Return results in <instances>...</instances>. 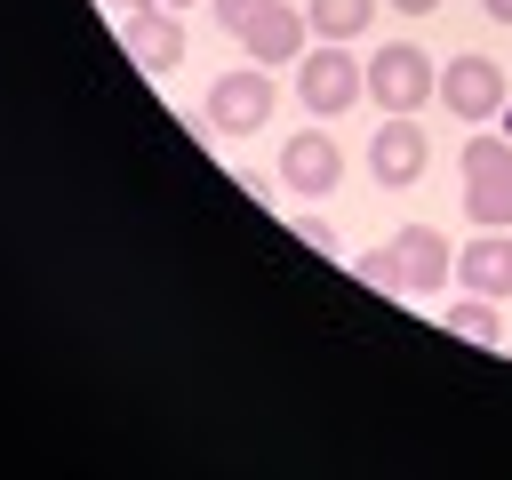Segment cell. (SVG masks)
<instances>
[{"instance_id":"cell-1","label":"cell","mask_w":512,"mask_h":480,"mask_svg":"<svg viewBox=\"0 0 512 480\" xmlns=\"http://www.w3.org/2000/svg\"><path fill=\"white\" fill-rule=\"evenodd\" d=\"M456 160H464V216L480 232H512V136H472Z\"/></svg>"},{"instance_id":"cell-2","label":"cell","mask_w":512,"mask_h":480,"mask_svg":"<svg viewBox=\"0 0 512 480\" xmlns=\"http://www.w3.org/2000/svg\"><path fill=\"white\" fill-rule=\"evenodd\" d=\"M368 96H376L384 112H424V104H440V64H432L416 40H384V48L368 56Z\"/></svg>"},{"instance_id":"cell-3","label":"cell","mask_w":512,"mask_h":480,"mask_svg":"<svg viewBox=\"0 0 512 480\" xmlns=\"http://www.w3.org/2000/svg\"><path fill=\"white\" fill-rule=\"evenodd\" d=\"M360 88H368V64H352L344 40H320L312 56H296V96H304L320 120L344 112V104H360Z\"/></svg>"},{"instance_id":"cell-4","label":"cell","mask_w":512,"mask_h":480,"mask_svg":"<svg viewBox=\"0 0 512 480\" xmlns=\"http://www.w3.org/2000/svg\"><path fill=\"white\" fill-rule=\"evenodd\" d=\"M264 120H272V80H264V64L224 72V80L208 88V128H216V136H256Z\"/></svg>"},{"instance_id":"cell-5","label":"cell","mask_w":512,"mask_h":480,"mask_svg":"<svg viewBox=\"0 0 512 480\" xmlns=\"http://www.w3.org/2000/svg\"><path fill=\"white\" fill-rule=\"evenodd\" d=\"M120 40H128V64L152 72V80L184 64V24H176V8H120Z\"/></svg>"},{"instance_id":"cell-6","label":"cell","mask_w":512,"mask_h":480,"mask_svg":"<svg viewBox=\"0 0 512 480\" xmlns=\"http://www.w3.org/2000/svg\"><path fill=\"white\" fill-rule=\"evenodd\" d=\"M440 104H448L456 120H496V112H504V64H496V56H448Z\"/></svg>"},{"instance_id":"cell-7","label":"cell","mask_w":512,"mask_h":480,"mask_svg":"<svg viewBox=\"0 0 512 480\" xmlns=\"http://www.w3.org/2000/svg\"><path fill=\"white\" fill-rule=\"evenodd\" d=\"M424 160H432V144H424V128H416V112H392V120L368 136V168H376L384 192H408V184L424 176Z\"/></svg>"},{"instance_id":"cell-8","label":"cell","mask_w":512,"mask_h":480,"mask_svg":"<svg viewBox=\"0 0 512 480\" xmlns=\"http://www.w3.org/2000/svg\"><path fill=\"white\" fill-rule=\"evenodd\" d=\"M280 176H288V192H304V200H328V192H336V176H344V152H336V136H320V128L288 136V152H280Z\"/></svg>"},{"instance_id":"cell-9","label":"cell","mask_w":512,"mask_h":480,"mask_svg":"<svg viewBox=\"0 0 512 480\" xmlns=\"http://www.w3.org/2000/svg\"><path fill=\"white\" fill-rule=\"evenodd\" d=\"M304 32H312V24H304V8L272 0V8H264V16L240 32V48H248L256 64H296V56H304Z\"/></svg>"},{"instance_id":"cell-10","label":"cell","mask_w":512,"mask_h":480,"mask_svg":"<svg viewBox=\"0 0 512 480\" xmlns=\"http://www.w3.org/2000/svg\"><path fill=\"white\" fill-rule=\"evenodd\" d=\"M392 256H400V280H408V296H432V288H448V240H440L432 224H400Z\"/></svg>"},{"instance_id":"cell-11","label":"cell","mask_w":512,"mask_h":480,"mask_svg":"<svg viewBox=\"0 0 512 480\" xmlns=\"http://www.w3.org/2000/svg\"><path fill=\"white\" fill-rule=\"evenodd\" d=\"M456 280H464L472 296H512V240H504V232L464 240V248H456Z\"/></svg>"},{"instance_id":"cell-12","label":"cell","mask_w":512,"mask_h":480,"mask_svg":"<svg viewBox=\"0 0 512 480\" xmlns=\"http://www.w3.org/2000/svg\"><path fill=\"white\" fill-rule=\"evenodd\" d=\"M304 24L320 40H360L376 24V0H304Z\"/></svg>"},{"instance_id":"cell-13","label":"cell","mask_w":512,"mask_h":480,"mask_svg":"<svg viewBox=\"0 0 512 480\" xmlns=\"http://www.w3.org/2000/svg\"><path fill=\"white\" fill-rule=\"evenodd\" d=\"M448 336H464V344H496V352H504L496 296H464V304H448Z\"/></svg>"},{"instance_id":"cell-14","label":"cell","mask_w":512,"mask_h":480,"mask_svg":"<svg viewBox=\"0 0 512 480\" xmlns=\"http://www.w3.org/2000/svg\"><path fill=\"white\" fill-rule=\"evenodd\" d=\"M352 280H360V288H384V296H408V280H400V256H392V240H384V248H368V256H352Z\"/></svg>"},{"instance_id":"cell-15","label":"cell","mask_w":512,"mask_h":480,"mask_svg":"<svg viewBox=\"0 0 512 480\" xmlns=\"http://www.w3.org/2000/svg\"><path fill=\"white\" fill-rule=\"evenodd\" d=\"M264 8H272V0H216V24H224V32L240 40V32H248V24L264 16Z\"/></svg>"},{"instance_id":"cell-16","label":"cell","mask_w":512,"mask_h":480,"mask_svg":"<svg viewBox=\"0 0 512 480\" xmlns=\"http://www.w3.org/2000/svg\"><path fill=\"white\" fill-rule=\"evenodd\" d=\"M296 232H304V240H312V248H320V256H328V248H336V232H328V224H320V216H296Z\"/></svg>"},{"instance_id":"cell-17","label":"cell","mask_w":512,"mask_h":480,"mask_svg":"<svg viewBox=\"0 0 512 480\" xmlns=\"http://www.w3.org/2000/svg\"><path fill=\"white\" fill-rule=\"evenodd\" d=\"M112 8H176V16H184L192 0H112Z\"/></svg>"},{"instance_id":"cell-18","label":"cell","mask_w":512,"mask_h":480,"mask_svg":"<svg viewBox=\"0 0 512 480\" xmlns=\"http://www.w3.org/2000/svg\"><path fill=\"white\" fill-rule=\"evenodd\" d=\"M392 8H400V16H432L440 0H392Z\"/></svg>"},{"instance_id":"cell-19","label":"cell","mask_w":512,"mask_h":480,"mask_svg":"<svg viewBox=\"0 0 512 480\" xmlns=\"http://www.w3.org/2000/svg\"><path fill=\"white\" fill-rule=\"evenodd\" d=\"M480 8H488V16H496V24H512V0H480Z\"/></svg>"},{"instance_id":"cell-20","label":"cell","mask_w":512,"mask_h":480,"mask_svg":"<svg viewBox=\"0 0 512 480\" xmlns=\"http://www.w3.org/2000/svg\"><path fill=\"white\" fill-rule=\"evenodd\" d=\"M504 136H512V96H504Z\"/></svg>"},{"instance_id":"cell-21","label":"cell","mask_w":512,"mask_h":480,"mask_svg":"<svg viewBox=\"0 0 512 480\" xmlns=\"http://www.w3.org/2000/svg\"><path fill=\"white\" fill-rule=\"evenodd\" d=\"M504 352H512V344H504Z\"/></svg>"},{"instance_id":"cell-22","label":"cell","mask_w":512,"mask_h":480,"mask_svg":"<svg viewBox=\"0 0 512 480\" xmlns=\"http://www.w3.org/2000/svg\"><path fill=\"white\" fill-rule=\"evenodd\" d=\"M504 240H512V232H504Z\"/></svg>"}]
</instances>
